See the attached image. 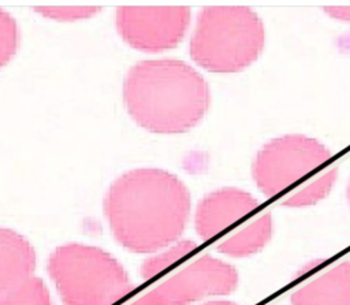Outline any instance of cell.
<instances>
[{
  "label": "cell",
  "mask_w": 350,
  "mask_h": 305,
  "mask_svg": "<svg viewBox=\"0 0 350 305\" xmlns=\"http://www.w3.org/2000/svg\"><path fill=\"white\" fill-rule=\"evenodd\" d=\"M190 193L171 172L133 170L109 187L104 211L116 241L135 253L156 252L175 242L190 216Z\"/></svg>",
  "instance_id": "obj_1"
},
{
  "label": "cell",
  "mask_w": 350,
  "mask_h": 305,
  "mask_svg": "<svg viewBox=\"0 0 350 305\" xmlns=\"http://www.w3.org/2000/svg\"><path fill=\"white\" fill-rule=\"evenodd\" d=\"M131 118L153 133H183L206 114L211 92L206 81L189 64L175 59L134 64L123 83Z\"/></svg>",
  "instance_id": "obj_2"
},
{
  "label": "cell",
  "mask_w": 350,
  "mask_h": 305,
  "mask_svg": "<svg viewBox=\"0 0 350 305\" xmlns=\"http://www.w3.org/2000/svg\"><path fill=\"white\" fill-rule=\"evenodd\" d=\"M265 30L261 18L245 5H211L200 11L190 56L212 72H238L258 59Z\"/></svg>",
  "instance_id": "obj_3"
},
{
  "label": "cell",
  "mask_w": 350,
  "mask_h": 305,
  "mask_svg": "<svg viewBox=\"0 0 350 305\" xmlns=\"http://www.w3.org/2000/svg\"><path fill=\"white\" fill-rule=\"evenodd\" d=\"M64 305H112L134 289L123 265L100 248L67 243L48 260Z\"/></svg>",
  "instance_id": "obj_4"
},
{
  "label": "cell",
  "mask_w": 350,
  "mask_h": 305,
  "mask_svg": "<svg viewBox=\"0 0 350 305\" xmlns=\"http://www.w3.org/2000/svg\"><path fill=\"white\" fill-rule=\"evenodd\" d=\"M329 157V149L320 141L302 134H287L271 140L258 150L252 175L258 190L272 197L320 167Z\"/></svg>",
  "instance_id": "obj_5"
},
{
  "label": "cell",
  "mask_w": 350,
  "mask_h": 305,
  "mask_svg": "<svg viewBox=\"0 0 350 305\" xmlns=\"http://www.w3.org/2000/svg\"><path fill=\"white\" fill-rule=\"evenodd\" d=\"M190 23L187 7H119L116 27L131 47L159 52L176 47Z\"/></svg>",
  "instance_id": "obj_6"
},
{
  "label": "cell",
  "mask_w": 350,
  "mask_h": 305,
  "mask_svg": "<svg viewBox=\"0 0 350 305\" xmlns=\"http://www.w3.org/2000/svg\"><path fill=\"white\" fill-rule=\"evenodd\" d=\"M237 286V269L206 254L178 271L156 290L168 305H190L206 297L230 294Z\"/></svg>",
  "instance_id": "obj_7"
},
{
  "label": "cell",
  "mask_w": 350,
  "mask_h": 305,
  "mask_svg": "<svg viewBox=\"0 0 350 305\" xmlns=\"http://www.w3.org/2000/svg\"><path fill=\"white\" fill-rule=\"evenodd\" d=\"M257 200L237 187H223L204 197L196 211L198 235L211 239L257 208Z\"/></svg>",
  "instance_id": "obj_8"
},
{
  "label": "cell",
  "mask_w": 350,
  "mask_h": 305,
  "mask_svg": "<svg viewBox=\"0 0 350 305\" xmlns=\"http://www.w3.org/2000/svg\"><path fill=\"white\" fill-rule=\"evenodd\" d=\"M36 252L21 234L0 227V295L33 276Z\"/></svg>",
  "instance_id": "obj_9"
},
{
  "label": "cell",
  "mask_w": 350,
  "mask_h": 305,
  "mask_svg": "<svg viewBox=\"0 0 350 305\" xmlns=\"http://www.w3.org/2000/svg\"><path fill=\"white\" fill-rule=\"evenodd\" d=\"M291 305H350V261H343L291 295Z\"/></svg>",
  "instance_id": "obj_10"
},
{
  "label": "cell",
  "mask_w": 350,
  "mask_h": 305,
  "mask_svg": "<svg viewBox=\"0 0 350 305\" xmlns=\"http://www.w3.org/2000/svg\"><path fill=\"white\" fill-rule=\"evenodd\" d=\"M272 217L264 213L217 245V250L230 257H247L260 252L271 239Z\"/></svg>",
  "instance_id": "obj_11"
},
{
  "label": "cell",
  "mask_w": 350,
  "mask_h": 305,
  "mask_svg": "<svg viewBox=\"0 0 350 305\" xmlns=\"http://www.w3.org/2000/svg\"><path fill=\"white\" fill-rule=\"evenodd\" d=\"M338 178V170L331 168L314 181H312L308 186L299 189L298 191L293 193L290 197H287L283 201V207L287 208H304L310 207L319 201H321L324 197L328 196L331 189L334 187Z\"/></svg>",
  "instance_id": "obj_12"
},
{
  "label": "cell",
  "mask_w": 350,
  "mask_h": 305,
  "mask_svg": "<svg viewBox=\"0 0 350 305\" xmlns=\"http://www.w3.org/2000/svg\"><path fill=\"white\" fill-rule=\"evenodd\" d=\"M0 305H53L45 283L31 276L21 286L0 295Z\"/></svg>",
  "instance_id": "obj_13"
},
{
  "label": "cell",
  "mask_w": 350,
  "mask_h": 305,
  "mask_svg": "<svg viewBox=\"0 0 350 305\" xmlns=\"http://www.w3.org/2000/svg\"><path fill=\"white\" fill-rule=\"evenodd\" d=\"M196 246H197V243L194 241L182 239V241L176 242L175 245H172L171 248H168L167 250L145 260L144 264L141 265L142 278L150 279V278L156 276L157 274L163 272L164 269L171 267L174 263H176L178 260L183 258L186 254L193 252L196 249Z\"/></svg>",
  "instance_id": "obj_14"
},
{
  "label": "cell",
  "mask_w": 350,
  "mask_h": 305,
  "mask_svg": "<svg viewBox=\"0 0 350 305\" xmlns=\"http://www.w3.org/2000/svg\"><path fill=\"white\" fill-rule=\"evenodd\" d=\"M19 44V29L15 19L0 8V68L15 55Z\"/></svg>",
  "instance_id": "obj_15"
},
{
  "label": "cell",
  "mask_w": 350,
  "mask_h": 305,
  "mask_svg": "<svg viewBox=\"0 0 350 305\" xmlns=\"http://www.w3.org/2000/svg\"><path fill=\"white\" fill-rule=\"evenodd\" d=\"M101 7L97 5H37L34 11L55 21H78L96 15Z\"/></svg>",
  "instance_id": "obj_16"
},
{
  "label": "cell",
  "mask_w": 350,
  "mask_h": 305,
  "mask_svg": "<svg viewBox=\"0 0 350 305\" xmlns=\"http://www.w3.org/2000/svg\"><path fill=\"white\" fill-rule=\"evenodd\" d=\"M323 8L334 19L350 22V5H324Z\"/></svg>",
  "instance_id": "obj_17"
},
{
  "label": "cell",
  "mask_w": 350,
  "mask_h": 305,
  "mask_svg": "<svg viewBox=\"0 0 350 305\" xmlns=\"http://www.w3.org/2000/svg\"><path fill=\"white\" fill-rule=\"evenodd\" d=\"M131 305H168L167 301L163 298V295L154 289L149 293H146L145 295H142L141 298H138L135 302H133Z\"/></svg>",
  "instance_id": "obj_18"
},
{
  "label": "cell",
  "mask_w": 350,
  "mask_h": 305,
  "mask_svg": "<svg viewBox=\"0 0 350 305\" xmlns=\"http://www.w3.org/2000/svg\"><path fill=\"white\" fill-rule=\"evenodd\" d=\"M204 305H237V304L230 302V301H211V302H206Z\"/></svg>",
  "instance_id": "obj_19"
},
{
  "label": "cell",
  "mask_w": 350,
  "mask_h": 305,
  "mask_svg": "<svg viewBox=\"0 0 350 305\" xmlns=\"http://www.w3.org/2000/svg\"><path fill=\"white\" fill-rule=\"evenodd\" d=\"M347 200H349V205H350V182H349V186H347Z\"/></svg>",
  "instance_id": "obj_20"
}]
</instances>
